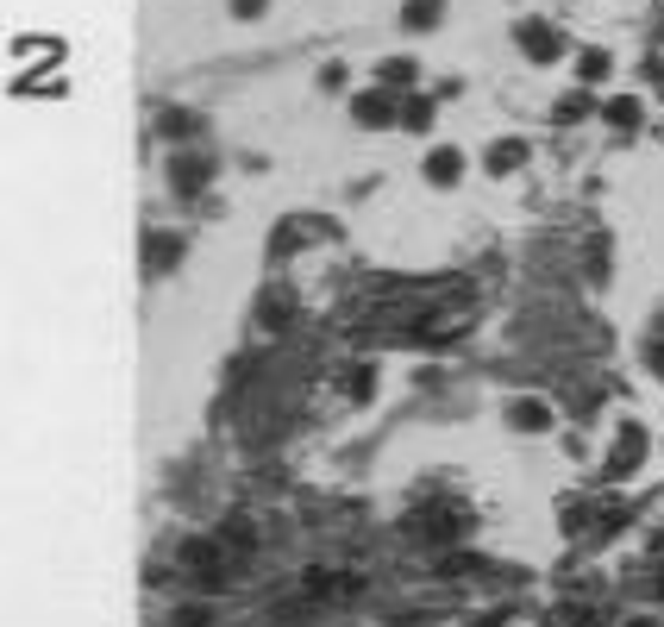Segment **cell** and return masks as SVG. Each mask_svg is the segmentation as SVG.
I'll return each mask as SVG.
<instances>
[{"label":"cell","instance_id":"obj_2","mask_svg":"<svg viewBox=\"0 0 664 627\" xmlns=\"http://www.w3.org/2000/svg\"><path fill=\"white\" fill-rule=\"evenodd\" d=\"M232 13H264V0H232Z\"/></svg>","mask_w":664,"mask_h":627},{"label":"cell","instance_id":"obj_1","mask_svg":"<svg viewBox=\"0 0 664 627\" xmlns=\"http://www.w3.org/2000/svg\"><path fill=\"white\" fill-rule=\"evenodd\" d=\"M433 13H439V0H408V19H414V26H433Z\"/></svg>","mask_w":664,"mask_h":627}]
</instances>
